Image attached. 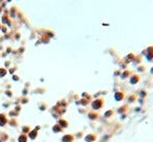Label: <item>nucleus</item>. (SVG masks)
Here are the masks:
<instances>
[{"mask_svg":"<svg viewBox=\"0 0 153 142\" xmlns=\"http://www.w3.org/2000/svg\"><path fill=\"white\" fill-rule=\"evenodd\" d=\"M104 105H105V100L103 98H98L91 103V108H92V110L96 111V110L102 109L104 107Z\"/></svg>","mask_w":153,"mask_h":142,"instance_id":"f257e3e1","label":"nucleus"},{"mask_svg":"<svg viewBox=\"0 0 153 142\" xmlns=\"http://www.w3.org/2000/svg\"><path fill=\"white\" fill-rule=\"evenodd\" d=\"M140 80V76L137 75V74H132V75L130 76L129 79V83L131 84V85H137L138 82Z\"/></svg>","mask_w":153,"mask_h":142,"instance_id":"f03ea898","label":"nucleus"},{"mask_svg":"<svg viewBox=\"0 0 153 142\" xmlns=\"http://www.w3.org/2000/svg\"><path fill=\"white\" fill-rule=\"evenodd\" d=\"M73 140H75V136L71 134H66L61 138L62 142H73Z\"/></svg>","mask_w":153,"mask_h":142,"instance_id":"7ed1b4c3","label":"nucleus"},{"mask_svg":"<svg viewBox=\"0 0 153 142\" xmlns=\"http://www.w3.org/2000/svg\"><path fill=\"white\" fill-rule=\"evenodd\" d=\"M125 98V93L123 91H117L115 94H114V99L117 101H122L123 99Z\"/></svg>","mask_w":153,"mask_h":142,"instance_id":"20e7f679","label":"nucleus"},{"mask_svg":"<svg viewBox=\"0 0 153 142\" xmlns=\"http://www.w3.org/2000/svg\"><path fill=\"white\" fill-rule=\"evenodd\" d=\"M84 140L86 142H93L97 140V135L96 134H88V135L85 136Z\"/></svg>","mask_w":153,"mask_h":142,"instance_id":"39448f33","label":"nucleus"},{"mask_svg":"<svg viewBox=\"0 0 153 142\" xmlns=\"http://www.w3.org/2000/svg\"><path fill=\"white\" fill-rule=\"evenodd\" d=\"M87 116H88V118H89L90 120H97V119L99 118V114L96 113V111H91V112H89L88 114H87Z\"/></svg>","mask_w":153,"mask_h":142,"instance_id":"423d86ee","label":"nucleus"},{"mask_svg":"<svg viewBox=\"0 0 153 142\" xmlns=\"http://www.w3.org/2000/svg\"><path fill=\"white\" fill-rule=\"evenodd\" d=\"M58 124L62 128V129H66V128H68V121L67 120H65V119H59V121H58Z\"/></svg>","mask_w":153,"mask_h":142,"instance_id":"0eeeda50","label":"nucleus"},{"mask_svg":"<svg viewBox=\"0 0 153 142\" xmlns=\"http://www.w3.org/2000/svg\"><path fill=\"white\" fill-rule=\"evenodd\" d=\"M53 131L55 133H60V132H62V131H63V129H62V128H61L59 124H56V126H53Z\"/></svg>","mask_w":153,"mask_h":142,"instance_id":"6e6552de","label":"nucleus"},{"mask_svg":"<svg viewBox=\"0 0 153 142\" xmlns=\"http://www.w3.org/2000/svg\"><path fill=\"white\" fill-rule=\"evenodd\" d=\"M112 115H113V111L112 110H109V111H107V112L104 114V117H105V118H109L110 116H112Z\"/></svg>","mask_w":153,"mask_h":142,"instance_id":"1a4fd4ad","label":"nucleus"},{"mask_svg":"<svg viewBox=\"0 0 153 142\" xmlns=\"http://www.w3.org/2000/svg\"><path fill=\"white\" fill-rule=\"evenodd\" d=\"M127 106L125 105V106H123V107H121V108H119V110H117V112L119 113H125L127 111Z\"/></svg>","mask_w":153,"mask_h":142,"instance_id":"9d476101","label":"nucleus"},{"mask_svg":"<svg viewBox=\"0 0 153 142\" xmlns=\"http://www.w3.org/2000/svg\"><path fill=\"white\" fill-rule=\"evenodd\" d=\"M135 99H137V96L135 95H130L129 97H128V101H129V103H134Z\"/></svg>","mask_w":153,"mask_h":142,"instance_id":"9b49d317","label":"nucleus"},{"mask_svg":"<svg viewBox=\"0 0 153 142\" xmlns=\"http://www.w3.org/2000/svg\"><path fill=\"white\" fill-rule=\"evenodd\" d=\"M130 74H131V72H130L129 70H126V71L122 74V79H126V77H128V75H130Z\"/></svg>","mask_w":153,"mask_h":142,"instance_id":"f8f14e48","label":"nucleus"},{"mask_svg":"<svg viewBox=\"0 0 153 142\" xmlns=\"http://www.w3.org/2000/svg\"><path fill=\"white\" fill-rule=\"evenodd\" d=\"M36 137H37V132H36V131L32 132V134H30V138H32V139H35Z\"/></svg>","mask_w":153,"mask_h":142,"instance_id":"ddd939ff","label":"nucleus"},{"mask_svg":"<svg viewBox=\"0 0 153 142\" xmlns=\"http://www.w3.org/2000/svg\"><path fill=\"white\" fill-rule=\"evenodd\" d=\"M5 74V70L4 69H0V76H2Z\"/></svg>","mask_w":153,"mask_h":142,"instance_id":"4468645a","label":"nucleus"},{"mask_svg":"<svg viewBox=\"0 0 153 142\" xmlns=\"http://www.w3.org/2000/svg\"><path fill=\"white\" fill-rule=\"evenodd\" d=\"M151 73H153V67L151 68Z\"/></svg>","mask_w":153,"mask_h":142,"instance_id":"2eb2a0df","label":"nucleus"}]
</instances>
